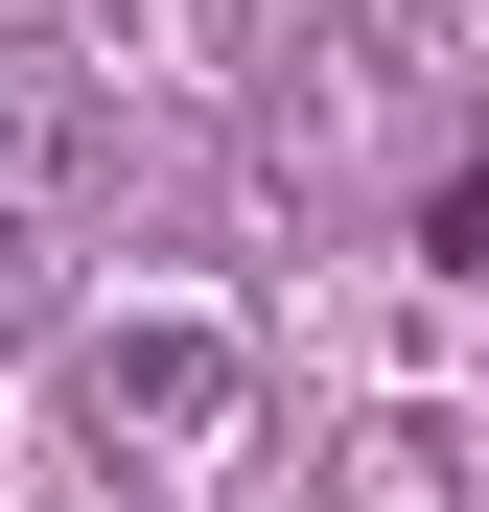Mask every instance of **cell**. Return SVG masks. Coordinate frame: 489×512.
Wrapping results in <instances>:
<instances>
[{"label":"cell","mask_w":489,"mask_h":512,"mask_svg":"<svg viewBox=\"0 0 489 512\" xmlns=\"http://www.w3.org/2000/svg\"><path fill=\"white\" fill-rule=\"evenodd\" d=\"M70 419H94L117 489H210L233 443H257V350H233V326H187V303H140V326H94Z\"/></svg>","instance_id":"6da1fadb"},{"label":"cell","mask_w":489,"mask_h":512,"mask_svg":"<svg viewBox=\"0 0 489 512\" xmlns=\"http://www.w3.org/2000/svg\"><path fill=\"white\" fill-rule=\"evenodd\" d=\"M303 489H326V512H489V443H466L443 396H350V419L303 443Z\"/></svg>","instance_id":"7a4b0ae2"},{"label":"cell","mask_w":489,"mask_h":512,"mask_svg":"<svg viewBox=\"0 0 489 512\" xmlns=\"http://www.w3.org/2000/svg\"><path fill=\"white\" fill-rule=\"evenodd\" d=\"M70 163H94V94H70V47H24V24H0V210H47Z\"/></svg>","instance_id":"3957f363"},{"label":"cell","mask_w":489,"mask_h":512,"mask_svg":"<svg viewBox=\"0 0 489 512\" xmlns=\"http://www.w3.org/2000/svg\"><path fill=\"white\" fill-rule=\"evenodd\" d=\"M420 256H443V280H489V163H466V187L420 210Z\"/></svg>","instance_id":"277c9868"},{"label":"cell","mask_w":489,"mask_h":512,"mask_svg":"<svg viewBox=\"0 0 489 512\" xmlns=\"http://www.w3.org/2000/svg\"><path fill=\"white\" fill-rule=\"evenodd\" d=\"M0 350H24V210H0Z\"/></svg>","instance_id":"5b68a950"}]
</instances>
